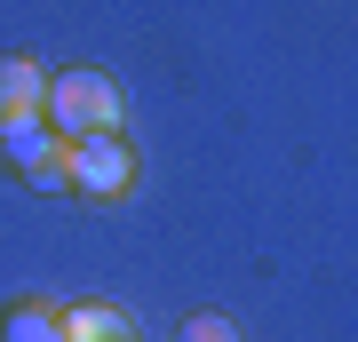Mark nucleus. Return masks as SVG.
I'll return each instance as SVG.
<instances>
[{"mask_svg": "<svg viewBox=\"0 0 358 342\" xmlns=\"http://www.w3.org/2000/svg\"><path fill=\"white\" fill-rule=\"evenodd\" d=\"M40 120H48L64 143L120 136V80L112 72H64V80H48V112H40Z\"/></svg>", "mask_w": 358, "mask_h": 342, "instance_id": "obj_1", "label": "nucleus"}, {"mask_svg": "<svg viewBox=\"0 0 358 342\" xmlns=\"http://www.w3.org/2000/svg\"><path fill=\"white\" fill-rule=\"evenodd\" d=\"M0 159H8L32 191H64V183H72V143L56 136L48 120H16V127H0Z\"/></svg>", "mask_w": 358, "mask_h": 342, "instance_id": "obj_2", "label": "nucleus"}, {"mask_svg": "<svg viewBox=\"0 0 358 342\" xmlns=\"http://www.w3.org/2000/svg\"><path fill=\"white\" fill-rule=\"evenodd\" d=\"M128 183H136L128 136H80V143H72V191H88V199H120Z\"/></svg>", "mask_w": 358, "mask_h": 342, "instance_id": "obj_3", "label": "nucleus"}, {"mask_svg": "<svg viewBox=\"0 0 358 342\" xmlns=\"http://www.w3.org/2000/svg\"><path fill=\"white\" fill-rule=\"evenodd\" d=\"M40 112H48V72L32 56H0V127L40 120Z\"/></svg>", "mask_w": 358, "mask_h": 342, "instance_id": "obj_4", "label": "nucleus"}, {"mask_svg": "<svg viewBox=\"0 0 358 342\" xmlns=\"http://www.w3.org/2000/svg\"><path fill=\"white\" fill-rule=\"evenodd\" d=\"M64 342H136V318L112 303H64Z\"/></svg>", "mask_w": 358, "mask_h": 342, "instance_id": "obj_5", "label": "nucleus"}, {"mask_svg": "<svg viewBox=\"0 0 358 342\" xmlns=\"http://www.w3.org/2000/svg\"><path fill=\"white\" fill-rule=\"evenodd\" d=\"M0 342H64V311L56 303H8L0 311Z\"/></svg>", "mask_w": 358, "mask_h": 342, "instance_id": "obj_6", "label": "nucleus"}, {"mask_svg": "<svg viewBox=\"0 0 358 342\" xmlns=\"http://www.w3.org/2000/svg\"><path fill=\"white\" fill-rule=\"evenodd\" d=\"M176 342H239V327H231L223 311H199V318H183V334Z\"/></svg>", "mask_w": 358, "mask_h": 342, "instance_id": "obj_7", "label": "nucleus"}]
</instances>
